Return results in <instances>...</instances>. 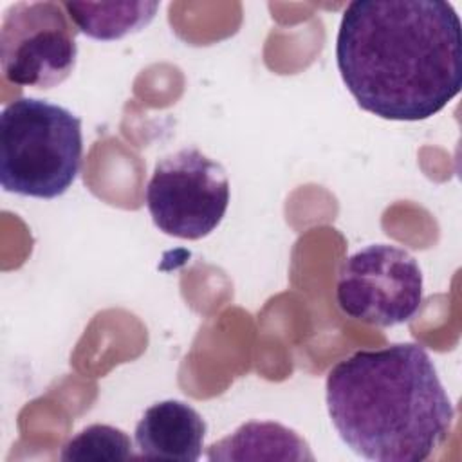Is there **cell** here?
<instances>
[{
	"label": "cell",
	"instance_id": "1",
	"mask_svg": "<svg viewBox=\"0 0 462 462\" xmlns=\"http://www.w3.org/2000/svg\"><path fill=\"white\" fill-rule=\"evenodd\" d=\"M336 61L357 105L390 121H422L462 87V29L442 0H354Z\"/></svg>",
	"mask_w": 462,
	"mask_h": 462
},
{
	"label": "cell",
	"instance_id": "2",
	"mask_svg": "<svg viewBox=\"0 0 462 462\" xmlns=\"http://www.w3.org/2000/svg\"><path fill=\"white\" fill-rule=\"evenodd\" d=\"M341 440L375 462H422L449 435L455 408L426 348L393 343L359 350L330 368L325 384Z\"/></svg>",
	"mask_w": 462,
	"mask_h": 462
},
{
	"label": "cell",
	"instance_id": "3",
	"mask_svg": "<svg viewBox=\"0 0 462 462\" xmlns=\"http://www.w3.org/2000/svg\"><path fill=\"white\" fill-rule=\"evenodd\" d=\"M81 119L38 97H18L0 114V184L5 191L56 199L81 168Z\"/></svg>",
	"mask_w": 462,
	"mask_h": 462
},
{
	"label": "cell",
	"instance_id": "4",
	"mask_svg": "<svg viewBox=\"0 0 462 462\" xmlns=\"http://www.w3.org/2000/svg\"><path fill=\"white\" fill-rule=\"evenodd\" d=\"M227 206V173L199 148L186 146L155 162L146 186V208L159 231L200 240L217 229Z\"/></svg>",
	"mask_w": 462,
	"mask_h": 462
},
{
	"label": "cell",
	"instance_id": "5",
	"mask_svg": "<svg viewBox=\"0 0 462 462\" xmlns=\"http://www.w3.org/2000/svg\"><path fill=\"white\" fill-rule=\"evenodd\" d=\"M76 29L63 4L16 2L0 25L4 76L22 87L52 88L74 70Z\"/></svg>",
	"mask_w": 462,
	"mask_h": 462
},
{
	"label": "cell",
	"instance_id": "6",
	"mask_svg": "<svg viewBox=\"0 0 462 462\" xmlns=\"http://www.w3.org/2000/svg\"><path fill=\"white\" fill-rule=\"evenodd\" d=\"M336 300L348 318L375 327L401 325L422 303V271L408 251L372 244L343 262Z\"/></svg>",
	"mask_w": 462,
	"mask_h": 462
},
{
	"label": "cell",
	"instance_id": "7",
	"mask_svg": "<svg viewBox=\"0 0 462 462\" xmlns=\"http://www.w3.org/2000/svg\"><path fill=\"white\" fill-rule=\"evenodd\" d=\"M206 422L188 402L168 399L144 410L135 426L139 457L195 462L202 455Z\"/></svg>",
	"mask_w": 462,
	"mask_h": 462
},
{
	"label": "cell",
	"instance_id": "8",
	"mask_svg": "<svg viewBox=\"0 0 462 462\" xmlns=\"http://www.w3.org/2000/svg\"><path fill=\"white\" fill-rule=\"evenodd\" d=\"M209 460H314L309 444L278 422L251 420L208 449Z\"/></svg>",
	"mask_w": 462,
	"mask_h": 462
},
{
	"label": "cell",
	"instance_id": "9",
	"mask_svg": "<svg viewBox=\"0 0 462 462\" xmlns=\"http://www.w3.org/2000/svg\"><path fill=\"white\" fill-rule=\"evenodd\" d=\"M79 32L99 42L119 40L144 29L159 9L157 2H61Z\"/></svg>",
	"mask_w": 462,
	"mask_h": 462
},
{
	"label": "cell",
	"instance_id": "10",
	"mask_svg": "<svg viewBox=\"0 0 462 462\" xmlns=\"http://www.w3.org/2000/svg\"><path fill=\"white\" fill-rule=\"evenodd\" d=\"M130 437L108 424H90L74 435L61 449L60 458L67 462H106L132 458Z\"/></svg>",
	"mask_w": 462,
	"mask_h": 462
}]
</instances>
